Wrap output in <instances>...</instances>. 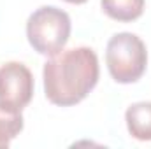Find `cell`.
Masks as SVG:
<instances>
[{"label": "cell", "instance_id": "cell-2", "mask_svg": "<svg viewBox=\"0 0 151 149\" xmlns=\"http://www.w3.org/2000/svg\"><path fill=\"white\" fill-rule=\"evenodd\" d=\"M70 30L72 23L69 14L55 5L35 9L27 21V39L34 51L42 56L58 54L69 42Z\"/></svg>", "mask_w": 151, "mask_h": 149}, {"label": "cell", "instance_id": "cell-5", "mask_svg": "<svg viewBox=\"0 0 151 149\" xmlns=\"http://www.w3.org/2000/svg\"><path fill=\"white\" fill-rule=\"evenodd\" d=\"M128 133L137 140H151V102L132 104L125 112Z\"/></svg>", "mask_w": 151, "mask_h": 149}, {"label": "cell", "instance_id": "cell-7", "mask_svg": "<svg viewBox=\"0 0 151 149\" xmlns=\"http://www.w3.org/2000/svg\"><path fill=\"white\" fill-rule=\"evenodd\" d=\"M23 125L21 112L9 111L0 105V148H9L11 140H14L23 130Z\"/></svg>", "mask_w": 151, "mask_h": 149}, {"label": "cell", "instance_id": "cell-6", "mask_svg": "<svg viewBox=\"0 0 151 149\" xmlns=\"http://www.w3.org/2000/svg\"><path fill=\"white\" fill-rule=\"evenodd\" d=\"M100 5L107 18L121 23L135 21L144 12V0H100Z\"/></svg>", "mask_w": 151, "mask_h": 149}, {"label": "cell", "instance_id": "cell-1", "mask_svg": "<svg viewBox=\"0 0 151 149\" xmlns=\"http://www.w3.org/2000/svg\"><path fill=\"white\" fill-rule=\"evenodd\" d=\"M99 58L91 47L62 49L44 63L42 79L46 98L60 107L83 102L99 82Z\"/></svg>", "mask_w": 151, "mask_h": 149}, {"label": "cell", "instance_id": "cell-8", "mask_svg": "<svg viewBox=\"0 0 151 149\" xmlns=\"http://www.w3.org/2000/svg\"><path fill=\"white\" fill-rule=\"evenodd\" d=\"M63 2H67V4H74V5H81V4H86L88 0H63Z\"/></svg>", "mask_w": 151, "mask_h": 149}, {"label": "cell", "instance_id": "cell-3", "mask_svg": "<svg viewBox=\"0 0 151 149\" xmlns=\"http://www.w3.org/2000/svg\"><path fill=\"white\" fill-rule=\"evenodd\" d=\"M106 65L116 82H137L148 67L146 44L130 32H121L109 39L106 49Z\"/></svg>", "mask_w": 151, "mask_h": 149}, {"label": "cell", "instance_id": "cell-4", "mask_svg": "<svg viewBox=\"0 0 151 149\" xmlns=\"http://www.w3.org/2000/svg\"><path fill=\"white\" fill-rule=\"evenodd\" d=\"M34 75L19 62H7L0 67V105L21 112L34 97Z\"/></svg>", "mask_w": 151, "mask_h": 149}]
</instances>
